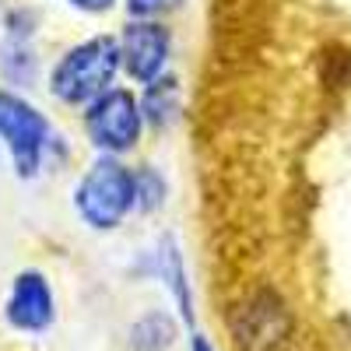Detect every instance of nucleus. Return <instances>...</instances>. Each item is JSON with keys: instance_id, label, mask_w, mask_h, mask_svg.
<instances>
[{"instance_id": "obj_8", "label": "nucleus", "mask_w": 351, "mask_h": 351, "mask_svg": "<svg viewBox=\"0 0 351 351\" xmlns=\"http://www.w3.org/2000/svg\"><path fill=\"white\" fill-rule=\"evenodd\" d=\"M158 274L172 291V302L180 309V319L186 327H193V295H190V281H186V267H183V253H180L172 236H165L162 246H158Z\"/></svg>"}, {"instance_id": "obj_12", "label": "nucleus", "mask_w": 351, "mask_h": 351, "mask_svg": "<svg viewBox=\"0 0 351 351\" xmlns=\"http://www.w3.org/2000/svg\"><path fill=\"white\" fill-rule=\"evenodd\" d=\"M162 200H165L162 176L152 165L134 169V211H155V208H162Z\"/></svg>"}, {"instance_id": "obj_6", "label": "nucleus", "mask_w": 351, "mask_h": 351, "mask_svg": "<svg viewBox=\"0 0 351 351\" xmlns=\"http://www.w3.org/2000/svg\"><path fill=\"white\" fill-rule=\"evenodd\" d=\"M172 53V36L162 21H130L120 36V64L130 81L152 84L165 74Z\"/></svg>"}, {"instance_id": "obj_4", "label": "nucleus", "mask_w": 351, "mask_h": 351, "mask_svg": "<svg viewBox=\"0 0 351 351\" xmlns=\"http://www.w3.org/2000/svg\"><path fill=\"white\" fill-rule=\"evenodd\" d=\"M84 130L102 155L116 158L130 152L144 130L141 99H134V92H127V88H109L106 95L84 106Z\"/></svg>"}, {"instance_id": "obj_1", "label": "nucleus", "mask_w": 351, "mask_h": 351, "mask_svg": "<svg viewBox=\"0 0 351 351\" xmlns=\"http://www.w3.org/2000/svg\"><path fill=\"white\" fill-rule=\"evenodd\" d=\"M123 71L120 64V39L95 36L81 46H71L49 74L53 95L67 106H88L99 95H106L116 74Z\"/></svg>"}, {"instance_id": "obj_14", "label": "nucleus", "mask_w": 351, "mask_h": 351, "mask_svg": "<svg viewBox=\"0 0 351 351\" xmlns=\"http://www.w3.org/2000/svg\"><path fill=\"white\" fill-rule=\"evenodd\" d=\"M67 4L77 8V11H88V14H102L116 4V0H67Z\"/></svg>"}, {"instance_id": "obj_5", "label": "nucleus", "mask_w": 351, "mask_h": 351, "mask_svg": "<svg viewBox=\"0 0 351 351\" xmlns=\"http://www.w3.org/2000/svg\"><path fill=\"white\" fill-rule=\"evenodd\" d=\"M0 137H4L14 172L21 180H32L43 165L46 141H49V123L46 116L25 102L18 92H0Z\"/></svg>"}, {"instance_id": "obj_11", "label": "nucleus", "mask_w": 351, "mask_h": 351, "mask_svg": "<svg viewBox=\"0 0 351 351\" xmlns=\"http://www.w3.org/2000/svg\"><path fill=\"white\" fill-rule=\"evenodd\" d=\"M141 112H144V123L152 127H169L180 112V77L162 74L152 84H144V95H141Z\"/></svg>"}, {"instance_id": "obj_2", "label": "nucleus", "mask_w": 351, "mask_h": 351, "mask_svg": "<svg viewBox=\"0 0 351 351\" xmlns=\"http://www.w3.org/2000/svg\"><path fill=\"white\" fill-rule=\"evenodd\" d=\"M74 208L99 232L116 228L134 211V169H127L120 158L102 155L99 162L88 165L81 183L74 186Z\"/></svg>"}, {"instance_id": "obj_9", "label": "nucleus", "mask_w": 351, "mask_h": 351, "mask_svg": "<svg viewBox=\"0 0 351 351\" xmlns=\"http://www.w3.org/2000/svg\"><path fill=\"white\" fill-rule=\"evenodd\" d=\"M0 74L14 88L36 84L39 60H36V49H32V39L28 36H8L0 43Z\"/></svg>"}, {"instance_id": "obj_13", "label": "nucleus", "mask_w": 351, "mask_h": 351, "mask_svg": "<svg viewBox=\"0 0 351 351\" xmlns=\"http://www.w3.org/2000/svg\"><path fill=\"white\" fill-rule=\"evenodd\" d=\"M183 0H127V14L134 21H158L162 14L176 11Z\"/></svg>"}, {"instance_id": "obj_7", "label": "nucleus", "mask_w": 351, "mask_h": 351, "mask_svg": "<svg viewBox=\"0 0 351 351\" xmlns=\"http://www.w3.org/2000/svg\"><path fill=\"white\" fill-rule=\"evenodd\" d=\"M4 319H8V327H14L21 334H46L53 327L56 299H53V288H49L46 274L21 271L14 278L8 306H4Z\"/></svg>"}, {"instance_id": "obj_10", "label": "nucleus", "mask_w": 351, "mask_h": 351, "mask_svg": "<svg viewBox=\"0 0 351 351\" xmlns=\"http://www.w3.org/2000/svg\"><path fill=\"white\" fill-rule=\"evenodd\" d=\"M180 337V324L165 309H148L134 319L130 327V348L134 351H169Z\"/></svg>"}, {"instance_id": "obj_15", "label": "nucleus", "mask_w": 351, "mask_h": 351, "mask_svg": "<svg viewBox=\"0 0 351 351\" xmlns=\"http://www.w3.org/2000/svg\"><path fill=\"white\" fill-rule=\"evenodd\" d=\"M190 351H218V348L204 337V334H193V337H190Z\"/></svg>"}, {"instance_id": "obj_3", "label": "nucleus", "mask_w": 351, "mask_h": 351, "mask_svg": "<svg viewBox=\"0 0 351 351\" xmlns=\"http://www.w3.org/2000/svg\"><path fill=\"white\" fill-rule=\"evenodd\" d=\"M291 327H295L291 309L271 288H260L250 299H243L228 319L236 351H285L291 341Z\"/></svg>"}]
</instances>
